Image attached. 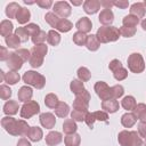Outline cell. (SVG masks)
<instances>
[{"label":"cell","mask_w":146,"mask_h":146,"mask_svg":"<svg viewBox=\"0 0 146 146\" xmlns=\"http://www.w3.org/2000/svg\"><path fill=\"white\" fill-rule=\"evenodd\" d=\"M1 125L11 136H27L31 128L24 120H16L10 116L2 117Z\"/></svg>","instance_id":"6da1fadb"},{"label":"cell","mask_w":146,"mask_h":146,"mask_svg":"<svg viewBox=\"0 0 146 146\" xmlns=\"http://www.w3.org/2000/svg\"><path fill=\"white\" fill-rule=\"evenodd\" d=\"M121 33L120 30L115 26H102L97 30L96 36L99 41V43H108V42H113L116 41L120 38Z\"/></svg>","instance_id":"7a4b0ae2"},{"label":"cell","mask_w":146,"mask_h":146,"mask_svg":"<svg viewBox=\"0 0 146 146\" xmlns=\"http://www.w3.org/2000/svg\"><path fill=\"white\" fill-rule=\"evenodd\" d=\"M117 141L121 146H141L143 140L137 131L123 130L117 136Z\"/></svg>","instance_id":"3957f363"},{"label":"cell","mask_w":146,"mask_h":146,"mask_svg":"<svg viewBox=\"0 0 146 146\" xmlns=\"http://www.w3.org/2000/svg\"><path fill=\"white\" fill-rule=\"evenodd\" d=\"M23 81L36 89H42L46 84V78L35 71H26L23 75Z\"/></svg>","instance_id":"277c9868"},{"label":"cell","mask_w":146,"mask_h":146,"mask_svg":"<svg viewBox=\"0 0 146 146\" xmlns=\"http://www.w3.org/2000/svg\"><path fill=\"white\" fill-rule=\"evenodd\" d=\"M128 68L132 73H141L145 70V62L139 52H133L128 57Z\"/></svg>","instance_id":"5b68a950"},{"label":"cell","mask_w":146,"mask_h":146,"mask_svg":"<svg viewBox=\"0 0 146 146\" xmlns=\"http://www.w3.org/2000/svg\"><path fill=\"white\" fill-rule=\"evenodd\" d=\"M97 96L102 99V100H108V99H113V95H112V87H110L106 82L104 81H98L95 83L94 87Z\"/></svg>","instance_id":"8992f818"},{"label":"cell","mask_w":146,"mask_h":146,"mask_svg":"<svg viewBox=\"0 0 146 146\" xmlns=\"http://www.w3.org/2000/svg\"><path fill=\"white\" fill-rule=\"evenodd\" d=\"M89 100H90V94L88 90L84 89L83 92H81L80 95H76V97L73 102V108L79 110V111H83V112H88Z\"/></svg>","instance_id":"52a82bcc"},{"label":"cell","mask_w":146,"mask_h":146,"mask_svg":"<svg viewBox=\"0 0 146 146\" xmlns=\"http://www.w3.org/2000/svg\"><path fill=\"white\" fill-rule=\"evenodd\" d=\"M40 112V105L35 100H30L27 103H24V105L21 108V116L23 119H30L31 116L38 114Z\"/></svg>","instance_id":"ba28073f"},{"label":"cell","mask_w":146,"mask_h":146,"mask_svg":"<svg viewBox=\"0 0 146 146\" xmlns=\"http://www.w3.org/2000/svg\"><path fill=\"white\" fill-rule=\"evenodd\" d=\"M52 10L58 17H62V18H67L71 15V11H72L71 6L66 1H57V2H55L54 7H52Z\"/></svg>","instance_id":"9c48e42d"},{"label":"cell","mask_w":146,"mask_h":146,"mask_svg":"<svg viewBox=\"0 0 146 146\" xmlns=\"http://www.w3.org/2000/svg\"><path fill=\"white\" fill-rule=\"evenodd\" d=\"M23 59L16 54V52H10L8 59H7V66L11 70V71H18L19 68H22L23 66Z\"/></svg>","instance_id":"30bf717a"},{"label":"cell","mask_w":146,"mask_h":146,"mask_svg":"<svg viewBox=\"0 0 146 146\" xmlns=\"http://www.w3.org/2000/svg\"><path fill=\"white\" fill-rule=\"evenodd\" d=\"M39 119H40L41 125L46 129H52L56 124V119H55V115L52 113H49V112L42 113V114H40Z\"/></svg>","instance_id":"8fae6325"},{"label":"cell","mask_w":146,"mask_h":146,"mask_svg":"<svg viewBox=\"0 0 146 146\" xmlns=\"http://www.w3.org/2000/svg\"><path fill=\"white\" fill-rule=\"evenodd\" d=\"M98 19H99L100 24H103L104 26H111V24L114 21L113 11L111 9H103L98 16Z\"/></svg>","instance_id":"7c38bea8"},{"label":"cell","mask_w":146,"mask_h":146,"mask_svg":"<svg viewBox=\"0 0 146 146\" xmlns=\"http://www.w3.org/2000/svg\"><path fill=\"white\" fill-rule=\"evenodd\" d=\"M17 96H18V100L19 102L27 103V102L31 100V98L33 96V90L30 87H27V86H23V87L19 88Z\"/></svg>","instance_id":"4fadbf2b"},{"label":"cell","mask_w":146,"mask_h":146,"mask_svg":"<svg viewBox=\"0 0 146 146\" xmlns=\"http://www.w3.org/2000/svg\"><path fill=\"white\" fill-rule=\"evenodd\" d=\"M63 140V136L58 131H50L46 136V144L48 146H56Z\"/></svg>","instance_id":"5bb4252c"},{"label":"cell","mask_w":146,"mask_h":146,"mask_svg":"<svg viewBox=\"0 0 146 146\" xmlns=\"http://www.w3.org/2000/svg\"><path fill=\"white\" fill-rule=\"evenodd\" d=\"M100 9V2L98 0H87L83 3V10L87 14H96Z\"/></svg>","instance_id":"9a60e30c"},{"label":"cell","mask_w":146,"mask_h":146,"mask_svg":"<svg viewBox=\"0 0 146 146\" xmlns=\"http://www.w3.org/2000/svg\"><path fill=\"white\" fill-rule=\"evenodd\" d=\"M75 26H76V29H78L80 32H82V33H88V32H90L91 29H92V23H91V21H90L88 17H82V18H80V19L76 22Z\"/></svg>","instance_id":"2e32d148"},{"label":"cell","mask_w":146,"mask_h":146,"mask_svg":"<svg viewBox=\"0 0 146 146\" xmlns=\"http://www.w3.org/2000/svg\"><path fill=\"white\" fill-rule=\"evenodd\" d=\"M102 108L106 113H115L119 111V102L116 99H108V100H103L102 103Z\"/></svg>","instance_id":"e0dca14e"},{"label":"cell","mask_w":146,"mask_h":146,"mask_svg":"<svg viewBox=\"0 0 146 146\" xmlns=\"http://www.w3.org/2000/svg\"><path fill=\"white\" fill-rule=\"evenodd\" d=\"M145 6L143 2H136L133 5H131L130 7V15H133L138 18H141L145 16Z\"/></svg>","instance_id":"ac0fdd59"},{"label":"cell","mask_w":146,"mask_h":146,"mask_svg":"<svg viewBox=\"0 0 146 146\" xmlns=\"http://www.w3.org/2000/svg\"><path fill=\"white\" fill-rule=\"evenodd\" d=\"M27 137H29V139H30L31 141L36 143V141H40V140L42 139L43 132H42L41 128H39V127H31L30 130H29Z\"/></svg>","instance_id":"d6986e66"},{"label":"cell","mask_w":146,"mask_h":146,"mask_svg":"<svg viewBox=\"0 0 146 146\" xmlns=\"http://www.w3.org/2000/svg\"><path fill=\"white\" fill-rule=\"evenodd\" d=\"M19 105L16 100H8L5 105H3V113L7 115H14L18 112Z\"/></svg>","instance_id":"ffe728a7"},{"label":"cell","mask_w":146,"mask_h":146,"mask_svg":"<svg viewBox=\"0 0 146 146\" xmlns=\"http://www.w3.org/2000/svg\"><path fill=\"white\" fill-rule=\"evenodd\" d=\"M99 46H100V43H99V41H98V39H97L96 35H94V34L87 35L86 47H87L88 50H90V51H96V50H98Z\"/></svg>","instance_id":"44dd1931"},{"label":"cell","mask_w":146,"mask_h":146,"mask_svg":"<svg viewBox=\"0 0 146 146\" xmlns=\"http://www.w3.org/2000/svg\"><path fill=\"white\" fill-rule=\"evenodd\" d=\"M137 122V117L133 113H125L121 116V123L124 128H131Z\"/></svg>","instance_id":"7402d4cb"},{"label":"cell","mask_w":146,"mask_h":146,"mask_svg":"<svg viewBox=\"0 0 146 146\" xmlns=\"http://www.w3.org/2000/svg\"><path fill=\"white\" fill-rule=\"evenodd\" d=\"M76 129H78V125H76V123H75V121L73 119H67V120L64 121V123H63V131H64V133H66V135L75 133Z\"/></svg>","instance_id":"603a6c76"},{"label":"cell","mask_w":146,"mask_h":146,"mask_svg":"<svg viewBox=\"0 0 146 146\" xmlns=\"http://www.w3.org/2000/svg\"><path fill=\"white\" fill-rule=\"evenodd\" d=\"M13 29H14V25H13V23H11L10 21H8V19H3V21L1 22V24H0V33H1V35L5 36V38H7L8 35L11 34Z\"/></svg>","instance_id":"cb8c5ba5"},{"label":"cell","mask_w":146,"mask_h":146,"mask_svg":"<svg viewBox=\"0 0 146 146\" xmlns=\"http://www.w3.org/2000/svg\"><path fill=\"white\" fill-rule=\"evenodd\" d=\"M43 57L42 55L38 54V52H34V51H31V57H30V65L33 67V68H38L40 67L42 64H43Z\"/></svg>","instance_id":"d4e9b609"},{"label":"cell","mask_w":146,"mask_h":146,"mask_svg":"<svg viewBox=\"0 0 146 146\" xmlns=\"http://www.w3.org/2000/svg\"><path fill=\"white\" fill-rule=\"evenodd\" d=\"M133 114L136 115L137 120L146 122V105L143 103L137 104L136 107L133 108Z\"/></svg>","instance_id":"484cf974"},{"label":"cell","mask_w":146,"mask_h":146,"mask_svg":"<svg viewBox=\"0 0 146 146\" xmlns=\"http://www.w3.org/2000/svg\"><path fill=\"white\" fill-rule=\"evenodd\" d=\"M21 8L22 7L17 2H10L6 7V15H7V17H9V18H16L17 13L19 11Z\"/></svg>","instance_id":"4316f807"},{"label":"cell","mask_w":146,"mask_h":146,"mask_svg":"<svg viewBox=\"0 0 146 146\" xmlns=\"http://www.w3.org/2000/svg\"><path fill=\"white\" fill-rule=\"evenodd\" d=\"M31 18V13L27 8H21L19 11L17 13V16H16V19L19 24H25L30 21Z\"/></svg>","instance_id":"83f0119b"},{"label":"cell","mask_w":146,"mask_h":146,"mask_svg":"<svg viewBox=\"0 0 146 146\" xmlns=\"http://www.w3.org/2000/svg\"><path fill=\"white\" fill-rule=\"evenodd\" d=\"M68 113H70V106L64 102H59V104L55 108V114L58 117H66Z\"/></svg>","instance_id":"f1b7e54d"},{"label":"cell","mask_w":146,"mask_h":146,"mask_svg":"<svg viewBox=\"0 0 146 146\" xmlns=\"http://www.w3.org/2000/svg\"><path fill=\"white\" fill-rule=\"evenodd\" d=\"M64 143H65V146H79L81 143V137L79 133L67 135L64 138Z\"/></svg>","instance_id":"f546056e"},{"label":"cell","mask_w":146,"mask_h":146,"mask_svg":"<svg viewBox=\"0 0 146 146\" xmlns=\"http://www.w3.org/2000/svg\"><path fill=\"white\" fill-rule=\"evenodd\" d=\"M70 89L71 91L76 96V95H80L81 92L84 91V86H83V82L81 80H72L71 83H70Z\"/></svg>","instance_id":"4dcf8cb0"},{"label":"cell","mask_w":146,"mask_h":146,"mask_svg":"<svg viewBox=\"0 0 146 146\" xmlns=\"http://www.w3.org/2000/svg\"><path fill=\"white\" fill-rule=\"evenodd\" d=\"M121 105H122V107H123L124 110H127V111H133V108L136 107L137 103H136V99H135L133 96H125V97L122 99Z\"/></svg>","instance_id":"1f68e13d"},{"label":"cell","mask_w":146,"mask_h":146,"mask_svg":"<svg viewBox=\"0 0 146 146\" xmlns=\"http://www.w3.org/2000/svg\"><path fill=\"white\" fill-rule=\"evenodd\" d=\"M47 41H48L49 44H51L54 47L58 46L59 42H60V34L55 30H50L48 32V35H47Z\"/></svg>","instance_id":"d6a6232c"},{"label":"cell","mask_w":146,"mask_h":146,"mask_svg":"<svg viewBox=\"0 0 146 146\" xmlns=\"http://www.w3.org/2000/svg\"><path fill=\"white\" fill-rule=\"evenodd\" d=\"M73 27V24L66 19V18H60V21L58 22L57 26H56V30H58L59 32H63V33H66L68 31H71Z\"/></svg>","instance_id":"836d02e7"},{"label":"cell","mask_w":146,"mask_h":146,"mask_svg":"<svg viewBox=\"0 0 146 146\" xmlns=\"http://www.w3.org/2000/svg\"><path fill=\"white\" fill-rule=\"evenodd\" d=\"M44 104L49 108H56L57 105L59 104V100H58L57 95H55V94H48L44 97Z\"/></svg>","instance_id":"e575fe53"},{"label":"cell","mask_w":146,"mask_h":146,"mask_svg":"<svg viewBox=\"0 0 146 146\" xmlns=\"http://www.w3.org/2000/svg\"><path fill=\"white\" fill-rule=\"evenodd\" d=\"M138 23H139V18L133 15H127L122 19L123 26H128V27H135V26H137Z\"/></svg>","instance_id":"d590c367"},{"label":"cell","mask_w":146,"mask_h":146,"mask_svg":"<svg viewBox=\"0 0 146 146\" xmlns=\"http://www.w3.org/2000/svg\"><path fill=\"white\" fill-rule=\"evenodd\" d=\"M44 19H46V22H47L51 27H55V29H56L58 22L60 21V18H59L54 11H49V13H47L46 16H44Z\"/></svg>","instance_id":"8d00e7d4"},{"label":"cell","mask_w":146,"mask_h":146,"mask_svg":"<svg viewBox=\"0 0 146 146\" xmlns=\"http://www.w3.org/2000/svg\"><path fill=\"white\" fill-rule=\"evenodd\" d=\"M5 41H6V44L9 47V48H18V46H19V43L22 42L21 40H19V38L16 35V34H10V35H8L7 38H5Z\"/></svg>","instance_id":"74e56055"},{"label":"cell","mask_w":146,"mask_h":146,"mask_svg":"<svg viewBox=\"0 0 146 146\" xmlns=\"http://www.w3.org/2000/svg\"><path fill=\"white\" fill-rule=\"evenodd\" d=\"M76 74H78L79 80H81L82 82H87V81H89L90 78H91V73H90V71H89L87 67H84V66L79 67Z\"/></svg>","instance_id":"f35d334b"},{"label":"cell","mask_w":146,"mask_h":146,"mask_svg":"<svg viewBox=\"0 0 146 146\" xmlns=\"http://www.w3.org/2000/svg\"><path fill=\"white\" fill-rule=\"evenodd\" d=\"M19 79H21L19 74L15 71H9L5 75V82H7L8 84H16L19 81Z\"/></svg>","instance_id":"ab89813d"},{"label":"cell","mask_w":146,"mask_h":146,"mask_svg":"<svg viewBox=\"0 0 146 146\" xmlns=\"http://www.w3.org/2000/svg\"><path fill=\"white\" fill-rule=\"evenodd\" d=\"M86 41H87L86 33H82V32L78 31L73 34V42L76 46H86Z\"/></svg>","instance_id":"60d3db41"},{"label":"cell","mask_w":146,"mask_h":146,"mask_svg":"<svg viewBox=\"0 0 146 146\" xmlns=\"http://www.w3.org/2000/svg\"><path fill=\"white\" fill-rule=\"evenodd\" d=\"M47 35H48V33H46L44 31L40 30L35 35H33V36L31 38V40H32V42H33L34 44H40V43H43V42L46 41Z\"/></svg>","instance_id":"b9f144b4"},{"label":"cell","mask_w":146,"mask_h":146,"mask_svg":"<svg viewBox=\"0 0 146 146\" xmlns=\"http://www.w3.org/2000/svg\"><path fill=\"white\" fill-rule=\"evenodd\" d=\"M88 112H83V111H79V110H73L71 112V119H73L74 121L78 122H82L86 120V115Z\"/></svg>","instance_id":"7bdbcfd3"},{"label":"cell","mask_w":146,"mask_h":146,"mask_svg":"<svg viewBox=\"0 0 146 146\" xmlns=\"http://www.w3.org/2000/svg\"><path fill=\"white\" fill-rule=\"evenodd\" d=\"M120 33L122 36L124 38H131L136 34V27H128V26H121L120 29Z\"/></svg>","instance_id":"ee69618b"},{"label":"cell","mask_w":146,"mask_h":146,"mask_svg":"<svg viewBox=\"0 0 146 146\" xmlns=\"http://www.w3.org/2000/svg\"><path fill=\"white\" fill-rule=\"evenodd\" d=\"M113 75H114V79H115L116 81H122V80H124V79L128 76V71L122 66V67H120L119 70L114 71V72H113Z\"/></svg>","instance_id":"f6af8a7d"},{"label":"cell","mask_w":146,"mask_h":146,"mask_svg":"<svg viewBox=\"0 0 146 146\" xmlns=\"http://www.w3.org/2000/svg\"><path fill=\"white\" fill-rule=\"evenodd\" d=\"M15 34L19 38V40L22 42H26L29 40V36H30L29 33H27V31L25 30V27H17L15 30Z\"/></svg>","instance_id":"bcb514c9"},{"label":"cell","mask_w":146,"mask_h":146,"mask_svg":"<svg viewBox=\"0 0 146 146\" xmlns=\"http://www.w3.org/2000/svg\"><path fill=\"white\" fill-rule=\"evenodd\" d=\"M124 94V88L121 84H116L112 87V95H113V99H117L120 97H122Z\"/></svg>","instance_id":"7dc6e473"},{"label":"cell","mask_w":146,"mask_h":146,"mask_svg":"<svg viewBox=\"0 0 146 146\" xmlns=\"http://www.w3.org/2000/svg\"><path fill=\"white\" fill-rule=\"evenodd\" d=\"M0 97L3 99V100H7L11 97V89L6 86V84H2L0 86Z\"/></svg>","instance_id":"c3c4849f"},{"label":"cell","mask_w":146,"mask_h":146,"mask_svg":"<svg viewBox=\"0 0 146 146\" xmlns=\"http://www.w3.org/2000/svg\"><path fill=\"white\" fill-rule=\"evenodd\" d=\"M31 51H34V52H38L42 56H46V54L48 52V47L44 44V43H40V44H35L33 46V48L31 49Z\"/></svg>","instance_id":"681fc988"},{"label":"cell","mask_w":146,"mask_h":146,"mask_svg":"<svg viewBox=\"0 0 146 146\" xmlns=\"http://www.w3.org/2000/svg\"><path fill=\"white\" fill-rule=\"evenodd\" d=\"M22 59H23V62H27V60H30V57H31V51L29 50V49H24V48H21V49H17L16 51H15Z\"/></svg>","instance_id":"f907efd6"},{"label":"cell","mask_w":146,"mask_h":146,"mask_svg":"<svg viewBox=\"0 0 146 146\" xmlns=\"http://www.w3.org/2000/svg\"><path fill=\"white\" fill-rule=\"evenodd\" d=\"M25 27V30L27 31V33H29V35L32 38L33 35H35L39 31H40V27L36 25V24H34V23H30V24H27L26 26H24Z\"/></svg>","instance_id":"816d5d0a"},{"label":"cell","mask_w":146,"mask_h":146,"mask_svg":"<svg viewBox=\"0 0 146 146\" xmlns=\"http://www.w3.org/2000/svg\"><path fill=\"white\" fill-rule=\"evenodd\" d=\"M94 116L96 120L104 121V122H107V119H108V114L105 111H96L94 112Z\"/></svg>","instance_id":"f5cc1de1"},{"label":"cell","mask_w":146,"mask_h":146,"mask_svg":"<svg viewBox=\"0 0 146 146\" xmlns=\"http://www.w3.org/2000/svg\"><path fill=\"white\" fill-rule=\"evenodd\" d=\"M95 121H96V119H95V116H94V113H89V112H88L87 115H86V120H84V122L87 123V125H88L90 129H92Z\"/></svg>","instance_id":"db71d44e"},{"label":"cell","mask_w":146,"mask_h":146,"mask_svg":"<svg viewBox=\"0 0 146 146\" xmlns=\"http://www.w3.org/2000/svg\"><path fill=\"white\" fill-rule=\"evenodd\" d=\"M36 5L43 9H49L51 6H52V1L51 0H36L35 1Z\"/></svg>","instance_id":"11a10c76"},{"label":"cell","mask_w":146,"mask_h":146,"mask_svg":"<svg viewBox=\"0 0 146 146\" xmlns=\"http://www.w3.org/2000/svg\"><path fill=\"white\" fill-rule=\"evenodd\" d=\"M120 67H122V64H121V62H120L119 59H113V60H111V63H110V65H108V68H110L112 72L119 70Z\"/></svg>","instance_id":"9f6ffc18"},{"label":"cell","mask_w":146,"mask_h":146,"mask_svg":"<svg viewBox=\"0 0 146 146\" xmlns=\"http://www.w3.org/2000/svg\"><path fill=\"white\" fill-rule=\"evenodd\" d=\"M138 133H139L140 137L146 138V122L140 121L138 123Z\"/></svg>","instance_id":"6f0895ef"},{"label":"cell","mask_w":146,"mask_h":146,"mask_svg":"<svg viewBox=\"0 0 146 146\" xmlns=\"http://www.w3.org/2000/svg\"><path fill=\"white\" fill-rule=\"evenodd\" d=\"M10 52H8V50L5 47H0V60H6L8 59Z\"/></svg>","instance_id":"680465c9"},{"label":"cell","mask_w":146,"mask_h":146,"mask_svg":"<svg viewBox=\"0 0 146 146\" xmlns=\"http://www.w3.org/2000/svg\"><path fill=\"white\" fill-rule=\"evenodd\" d=\"M114 6L121 8V9H127L128 6H129V1L127 0H117V1H114Z\"/></svg>","instance_id":"91938a15"},{"label":"cell","mask_w":146,"mask_h":146,"mask_svg":"<svg viewBox=\"0 0 146 146\" xmlns=\"http://www.w3.org/2000/svg\"><path fill=\"white\" fill-rule=\"evenodd\" d=\"M99 2H100V6L104 7V9H111L114 6V1H111V0H102Z\"/></svg>","instance_id":"94428289"},{"label":"cell","mask_w":146,"mask_h":146,"mask_svg":"<svg viewBox=\"0 0 146 146\" xmlns=\"http://www.w3.org/2000/svg\"><path fill=\"white\" fill-rule=\"evenodd\" d=\"M17 146H32L31 145V143L26 139V138H21L19 140H18V143H17Z\"/></svg>","instance_id":"6125c7cd"},{"label":"cell","mask_w":146,"mask_h":146,"mask_svg":"<svg viewBox=\"0 0 146 146\" xmlns=\"http://www.w3.org/2000/svg\"><path fill=\"white\" fill-rule=\"evenodd\" d=\"M141 27H143L144 31H146V18L141 21Z\"/></svg>","instance_id":"be15d7a7"},{"label":"cell","mask_w":146,"mask_h":146,"mask_svg":"<svg viewBox=\"0 0 146 146\" xmlns=\"http://www.w3.org/2000/svg\"><path fill=\"white\" fill-rule=\"evenodd\" d=\"M71 2H72L74 6H79V5H81V3H82V1H74V0H72Z\"/></svg>","instance_id":"e7e4bbea"},{"label":"cell","mask_w":146,"mask_h":146,"mask_svg":"<svg viewBox=\"0 0 146 146\" xmlns=\"http://www.w3.org/2000/svg\"><path fill=\"white\" fill-rule=\"evenodd\" d=\"M143 3H144V6H145V7H146V0H145V1H144V2H143Z\"/></svg>","instance_id":"03108f58"},{"label":"cell","mask_w":146,"mask_h":146,"mask_svg":"<svg viewBox=\"0 0 146 146\" xmlns=\"http://www.w3.org/2000/svg\"><path fill=\"white\" fill-rule=\"evenodd\" d=\"M144 146H146V140H145V141H144Z\"/></svg>","instance_id":"003e7915"}]
</instances>
